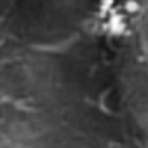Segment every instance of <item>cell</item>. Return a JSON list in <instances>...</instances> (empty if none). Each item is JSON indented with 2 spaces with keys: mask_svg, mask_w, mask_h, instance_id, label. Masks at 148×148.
Segmentation results:
<instances>
[{
  "mask_svg": "<svg viewBox=\"0 0 148 148\" xmlns=\"http://www.w3.org/2000/svg\"><path fill=\"white\" fill-rule=\"evenodd\" d=\"M136 9H138V4L136 2H127V11L129 12H134Z\"/></svg>",
  "mask_w": 148,
  "mask_h": 148,
  "instance_id": "obj_1",
  "label": "cell"
}]
</instances>
